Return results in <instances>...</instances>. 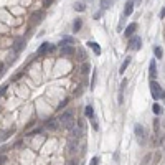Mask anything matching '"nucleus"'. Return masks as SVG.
Masks as SVG:
<instances>
[{
	"mask_svg": "<svg viewBox=\"0 0 165 165\" xmlns=\"http://www.w3.org/2000/svg\"><path fill=\"white\" fill-rule=\"evenodd\" d=\"M150 92H152V98H154L155 101H158V99H163V98H165V91H163V88L158 84L155 79H152V81H150Z\"/></svg>",
	"mask_w": 165,
	"mask_h": 165,
	"instance_id": "nucleus-1",
	"label": "nucleus"
},
{
	"mask_svg": "<svg viewBox=\"0 0 165 165\" xmlns=\"http://www.w3.org/2000/svg\"><path fill=\"white\" fill-rule=\"evenodd\" d=\"M60 126H63L64 129H71L74 127V116L71 111H66L60 116Z\"/></svg>",
	"mask_w": 165,
	"mask_h": 165,
	"instance_id": "nucleus-2",
	"label": "nucleus"
},
{
	"mask_svg": "<svg viewBox=\"0 0 165 165\" xmlns=\"http://www.w3.org/2000/svg\"><path fill=\"white\" fill-rule=\"evenodd\" d=\"M140 46H142V38L140 37H131V40H129V50L137 51V50H140Z\"/></svg>",
	"mask_w": 165,
	"mask_h": 165,
	"instance_id": "nucleus-3",
	"label": "nucleus"
},
{
	"mask_svg": "<svg viewBox=\"0 0 165 165\" xmlns=\"http://www.w3.org/2000/svg\"><path fill=\"white\" fill-rule=\"evenodd\" d=\"M134 132H135V137H137L139 142L144 144V140H145V131H144V127L140 126V124H137V126L134 127Z\"/></svg>",
	"mask_w": 165,
	"mask_h": 165,
	"instance_id": "nucleus-4",
	"label": "nucleus"
},
{
	"mask_svg": "<svg viewBox=\"0 0 165 165\" xmlns=\"http://www.w3.org/2000/svg\"><path fill=\"white\" fill-rule=\"evenodd\" d=\"M74 48L71 45H61V50H60V53H61V56H71V55H74Z\"/></svg>",
	"mask_w": 165,
	"mask_h": 165,
	"instance_id": "nucleus-5",
	"label": "nucleus"
},
{
	"mask_svg": "<svg viewBox=\"0 0 165 165\" xmlns=\"http://www.w3.org/2000/svg\"><path fill=\"white\" fill-rule=\"evenodd\" d=\"M43 17H45V12H43V10L35 12V13L32 15V27H33V25H38V23L43 20Z\"/></svg>",
	"mask_w": 165,
	"mask_h": 165,
	"instance_id": "nucleus-6",
	"label": "nucleus"
},
{
	"mask_svg": "<svg viewBox=\"0 0 165 165\" xmlns=\"http://www.w3.org/2000/svg\"><path fill=\"white\" fill-rule=\"evenodd\" d=\"M51 50H53V45H50V43H43V45H41L40 48H38L37 55H38V56H45L46 53L51 51Z\"/></svg>",
	"mask_w": 165,
	"mask_h": 165,
	"instance_id": "nucleus-7",
	"label": "nucleus"
},
{
	"mask_svg": "<svg viewBox=\"0 0 165 165\" xmlns=\"http://www.w3.org/2000/svg\"><path fill=\"white\" fill-rule=\"evenodd\" d=\"M127 79H122V82H121V88H119V96H117V102L119 104H122L124 102V91H126V86H127Z\"/></svg>",
	"mask_w": 165,
	"mask_h": 165,
	"instance_id": "nucleus-8",
	"label": "nucleus"
},
{
	"mask_svg": "<svg viewBox=\"0 0 165 165\" xmlns=\"http://www.w3.org/2000/svg\"><path fill=\"white\" fill-rule=\"evenodd\" d=\"M149 78L150 79L157 78V63H155V60H152L150 64H149Z\"/></svg>",
	"mask_w": 165,
	"mask_h": 165,
	"instance_id": "nucleus-9",
	"label": "nucleus"
},
{
	"mask_svg": "<svg viewBox=\"0 0 165 165\" xmlns=\"http://www.w3.org/2000/svg\"><path fill=\"white\" fill-rule=\"evenodd\" d=\"M135 30H137V23H129V25L126 27V32H124V35L129 38V37H132V35L135 33Z\"/></svg>",
	"mask_w": 165,
	"mask_h": 165,
	"instance_id": "nucleus-10",
	"label": "nucleus"
},
{
	"mask_svg": "<svg viewBox=\"0 0 165 165\" xmlns=\"http://www.w3.org/2000/svg\"><path fill=\"white\" fill-rule=\"evenodd\" d=\"M134 5L135 2H132V0H129V2H126V7H124V17H129L134 12Z\"/></svg>",
	"mask_w": 165,
	"mask_h": 165,
	"instance_id": "nucleus-11",
	"label": "nucleus"
},
{
	"mask_svg": "<svg viewBox=\"0 0 165 165\" xmlns=\"http://www.w3.org/2000/svg\"><path fill=\"white\" fill-rule=\"evenodd\" d=\"M58 122H60V121H56V119H53V117H51V119H48V121L45 122V127H46V129H51V131H55V129L60 127V124H58Z\"/></svg>",
	"mask_w": 165,
	"mask_h": 165,
	"instance_id": "nucleus-12",
	"label": "nucleus"
},
{
	"mask_svg": "<svg viewBox=\"0 0 165 165\" xmlns=\"http://www.w3.org/2000/svg\"><path fill=\"white\" fill-rule=\"evenodd\" d=\"M69 131H71V139H79L81 135H82V127H71L69 129Z\"/></svg>",
	"mask_w": 165,
	"mask_h": 165,
	"instance_id": "nucleus-13",
	"label": "nucleus"
},
{
	"mask_svg": "<svg viewBox=\"0 0 165 165\" xmlns=\"http://www.w3.org/2000/svg\"><path fill=\"white\" fill-rule=\"evenodd\" d=\"M88 46L94 51V55H101V46H99L96 41H88Z\"/></svg>",
	"mask_w": 165,
	"mask_h": 165,
	"instance_id": "nucleus-14",
	"label": "nucleus"
},
{
	"mask_svg": "<svg viewBox=\"0 0 165 165\" xmlns=\"http://www.w3.org/2000/svg\"><path fill=\"white\" fill-rule=\"evenodd\" d=\"M22 48H25V40H23V38H17L15 45H13V50L18 53V51H22Z\"/></svg>",
	"mask_w": 165,
	"mask_h": 165,
	"instance_id": "nucleus-15",
	"label": "nucleus"
},
{
	"mask_svg": "<svg viewBox=\"0 0 165 165\" xmlns=\"http://www.w3.org/2000/svg\"><path fill=\"white\" fill-rule=\"evenodd\" d=\"M129 64H131V56H127L126 60H124V63L121 64V69H119V73H121V74H124V73H126V69H127V66H129Z\"/></svg>",
	"mask_w": 165,
	"mask_h": 165,
	"instance_id": "nucleus-16",
	"label": "nucleus"
},
{
	"mask_svg": "<svg viewBox=\"0 0 165 165\" xmlns=\"http://www.w3.org/2000/svg\"><path fill=\"white\" fill-rule=\"evenodd\" d=\"M84 114H86V117H89V119H94V109H92V106H86V108H84Z\"/></svg>",
	"mask_w": 165,
	"mask_h": 165,
	"instance_id": "nucleus-17",
	"label": "nucleus"
},
{
	"mask_svg": "<svg viewBox=\"0 0 165 165\" xmlns=\"http://www.w3.org/2000/svg\"><path fill=\"white\" fill-rule=\"evenodd\" d=\"M112 7V0H101V10H108Z\"/></svg>",
	"mask_w": 165,
	"mask_h": 165,
	"instance_id": "nucleus-18",
	"label": "nucleus"
},
{
	"mask_svg": "<svg viewBox=\"0 0 165 165\" xmlns=\"http://www.w3.org/2000/svg\"><path fill=\"white\" fill-rule=\"evenodd\" d=\"M81 27H82V20H81V18H76L74 23H73V30H74V32H79Z\"/></svg>",
	"mask_w": 165,
	"mask_h": 165,
	"instance_id": "nucleus-19",
	"label": "nucleus"
},
{
	"mask_svg": "<svg viewBox=\"0 0 165 165\" xmlns=\"http://www.w3.org/2000/svg\"><path fill=\"white\" fill-rule=\"evenodd\" d=\"M74 10H76V12H84V10H86V5L82 3V2H76V3H74Z\"/></svg>",
	"mask_w": 165,
	"mask_h": 165,
	"instance_id": "nucleus-20",
	"label": "nucleus"
},
{
	"mask_svg": "<svg viewBox=\"0 0 165 165\" xmlns=\"http://www.w3.org/2000/svg\"><path fill=\"white\" fill-rule=\"evenodd\" d=\"M154 55H155V58H162V55H163L162 46H154Z\"/></svg>",
	"mask_w": 165,
	"mask_h": 165,
	"instance_id": "nucleus-21",
	"label": "nucleus"
},
{
	"mask_svg": "<svg viewBox=\"0 0 165 165\" xmlns=\"http://www.w3.org/2000/svg\"><path fill=\"white\" fill-rule=\"evenodd\" d=\"M152 112H154L155 116H160L162 114V108L158 104H154V106H152Z\"/></svg>",
	"mask_w": 165,
	"mask_h": 165,
	"instance_id": "nucleus-22",
	"label": "nucleus"
},
{
	"mask_svg": "<svg viewBox=\"0 0 165 165\" xmlns=\"http://www.w3.org/2000/svg\"><path fill=\"white\" fill-rule=\"evenodd\" d=\"M89 69H91V64H89V63H84V64H82V69H81V73L86 76L88 73H89Z\"/></svg>",
	"mask_w": 165,
	"mask_h": 165,
	"instance_id": "nucleus-23",
	"label": "nucleus"
},
{
	"mask_svg": "<svg viewBox=\"0 0 165 165\" xmlns=\"http://www.w3.org/2000/svg\"><path fill=\"white\" fill-rule=\"evenodd\" d=\"M63 43H64V45H73V43H74V40H73L71 37H63L61 45H63Z\"/></svg>",
	"mask_w": 165,
	"mask_h": 165,
	"instance_id": "nucleus-24",
	"label": "nucleus"
},
{
	"mask_svg": "<svg viewBox=\"0 0 165 165\" xmlns=\"http://www.w3.org/2000/svg\"><path fill=\"white\" fill-rule=\"evenodd\" d=\"M10 134H12V131H5V132H2V131H0V142H2V140H5V139H7V137H8Z\"/></svg>",
	"mask_w": 165,
	"mask_h": 165,
	"instance_id": "nucleus-25",
	"label": "nucleus"
},
{
	"mask_svg": "<svg viewBox=\"0 0 165 165\" xmlns=\"http://www.w3.org/2000/svg\"><path fill=\"white\" fill-rule=\"evenodd\" d=\"M96 86V71H92V78H91V89H94Z\"/></svg>",
	"mask_w": 165,
	"mask_h": 165,
	"instance_id": "nucleus-26",
	"label": "nucleus"
},
{
	"mask_svg": "<svg viewBox=\"0 0 165 165\" xmlns=\"http://www.w3.org/2000/svg\"><path fill=\"white\" fill-rule=\"evenodd\" d=\"M7 88H8V84H3V86H0V98L3 96V92L7 91Z\"/></svg>",
	"mask_w": 165,
	"mask_h": 165,
	"instance_id": "nucleus-27",
	"label": "nucleus"
},
{
	"mask_svg": "<svg viewBox=\"0 0 165 165\" xmlns=\"http://www.w3.org/2000/svg\"><path fill=\"white\" fill-rule=\"evenodd\" d=\"M99 163V157H92L91 158V165H98Z\"/></svg>",
	"mask_w": 165,
	"mask_h": 165,
	"instance_id": "nucleus-28",
	"label": "nucleus"
},
{
	"mask_svg": "<svg viewBox=\"0 0 165 165\" xmlns=\"http://www.w3.org/2000/svg\"><path fill=\"white\" fill-rule=\"evenodd\" d=\"M53 3V0H43V7H50Z\"/></svg>",
	"mask_w": 165,
	"mask_h": 165,
	"instance_id": "nucleus-29",
	"label": "nucleus"
},
{
	"mask_svg": "<svg viewBox=\"0 0 165 165\" xmlns=\"http://www.w3.org/2000/svg\"><path fill=\"white\" fill-rule=\"evenodd\" d=\"M78 53H79V58H81V60H84V58H86V53L82 51V50H78Z\"/></svg>",
	"mask_w": 165,
	"mask_h": 165,
	"instance_id": "nucleus-30",
	"label": "nucleus"
},
{
	"mask_svg": "<svg viewBox=\"0 0 165 165\" xmlns=\"http://www.w3.org/2000/svg\"><path fill=\"white\" fill-rule=\"evenodd\" d=\"M3 162H7V157H5V155H0V165H3Z\"/></svg>",
	"mask_w": 165,
	"mask_h": 165,
	"instance_id": "nucleus-31",
	"label": "nucleus"
},
{
	"mask_svg": "<svg viewBox=\"0 0 165 165\" xmlns=\"http://www.w3.org/2000/svg\"><path fill=\"white\" fill-rule=\"evenodd\" d=\"M101 12H102V10H101ZM101 12H96V13H94V18H96V20L101 18Z\"/></svg>",
	"mask_w": 165,
	"mask_h": 165,
	"instance_id": "nucleus-32",
	"label": "nucleus"
},
{
	"mask_svg": "<svg viewBox=\"0 0 165 165\" xmlns=\"http://www.w3.org/2000/svg\"><path fill=\"white\" fill-rule=\"evenodd\" d=\"M66 104H68V99H64V101H63V102L60 104V109H63V108H64V106H66Z\"/></svg>",
	"mask_w": 165,
	"mask_h": 165,
	"instance_id": "nucleus-33",
	"label": "nucleus"
},
{
	"mask_svg": "<svg viewBox=\"0 0 165 165\" xmlns=\"http://www.w3.org/2000/svg\"><path fill=\"white\" fill-rule=\"evenodd\" d=\"M154 129H155V131H157V129H158V121H157V119L154 121Z\"/></svg>",
	"mask_w": 165,
	"mask_h": 165,
	"instance_id": "nucleus-34",
	"label": "nucleus"
},
{
	"mask_svg": "<svg viewBox=\"0 0 165 165\" xmlns=\"http://www.w3.org/2000/svg\"><path fill=\"white\" fill-rule=\"evenodd\" d=\"M163 17H165V8L160 10V18H163Z\"/></svg>",
	"mask_w": 165,
	"mask_h": 165,
	"instance_id": "nucleus-35",
	"label": "nucleus"
},
{
	"mask_svg": "<svg viewBox=\"0 0 165 165\" xmlns=\"http://www.w3.org/2000/svg\"><path fill=\"white\" fill-rule=\"evenodd\" d=\"M135 3H140V0H135Z\"/></svg>",
	"mask_w": 165,
	"mask_h": 165,
	"instance_id": "nucleus-36",
	"label": "nucleus"
}]
</instances>
